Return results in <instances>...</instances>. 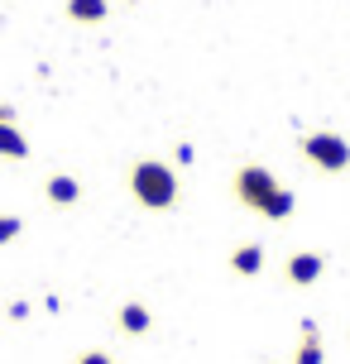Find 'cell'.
I'll return each instance as SVG.
<instances>
[{
	"mask_svg": "<svg viewBox=\"0 0 350 364\" xmlns=\"http://www.w3.org/2000/svg\"><path fill=\"white\" fill-rule=\"evenodd\" d=\"M115 326L125 331V336H149L154 331V311L144 302H125V307L115 311Z\"/></svg>",
	"mask_w": 350,
	"mask_h": 364,
	"instance_id": "cell-7",
	"label": "cell"
},
{
	"mask_svg": "<svg viewBox=\"0 0 350 364\" xmlns=\"http://www.w3.org/2000/svg\"><path fill=\"white\" fill-rule=\"evenodd\" d=\"M43 197H48V206L68 211V206H77V201H82V182H77L73 173H53V178L43 182Z\"/></svg>",
	"mask_w": 350,
	"mask_h": 364,
	"instance_id": "cell-5",
	"label": "cell"
},
{
	"mask_svg": "<svg viewBox=\"0 0 350 364\" xmlns=\"http://www.w3.org/2000/svg\"><path fill=\"white\" fill-rule=\"evenodd\" d=\"M192 159H197V149L187 144V139H178V149H173V164H178V168H192Z\"/></svg>",
	"mask_w": 350,
	"mask_h": 364,
	"instance_id": "cell-12",
	"label": "cell"
},
{
	"mask_svg": "<svg viewBox=\"0 0 350 364\" xmlns=\"http://www.w3.org/2000/svg\"><path fill=\"white\" fill-rule=\"evenodd\" d=\"M29 316V302H10V321H24Z\"/></svg>",
	"mask_w": 350,
	"mask_h": 364,
	"instance_id": "cell-14",
	"label": "cell"
},
{
	"mask_svg": "<svg viewBox=\"0 0 350 364\" xmlns=\"http://www.w3.org/2000/svg\"><path fill=\"white\" fill-rule=\"evenodd\" d=\"M0 159L5 164H24L29 159V139L19 125H0Z\"/></svg>",
	"mask_w": 350,
	"mask_h": 364,
	"instance_id": "cell-10",
	"label": "cell"
},
{
	"mask_svg": "<svg viewBox=\"0 0 350 364\" xmlns=\"http://www.w3.org/2000/svg\"><path fill=\"white\" fill-rule=\"evenodd\" d=\"M322 273H327V255H317V250H297V255L283 259V278H288V288H312Z\"/></svg>",
	"mask_w": 350,
	"mask_h": 364,
	"instance_id": "cell-4",
	"label": "cell"
},
{
	"mask_svg": "<svg viewBox=\"0 0 350 364\" xmlns=\"http://www.w3.org/2000/svg\"><path fill=\"white\" fill-rule=\"evenodd\" d=\"M0 125H15V106L10 101H0Z\"/></svg>",
	"mask_w": 350,
	"mask_h": 364,
	"instance_id": "cell-15",
	"label": "cell"
},
{
	"mask_svg": "<svg viewBox=\"0 0 350 364\" xmlns=\"http://www.w3.org/2000/svg\"><path fill=\"white\" fill-rule=\"evenodd\" d=\"M73 364H115V360L106 355V350H82V355H77Z\"/></svg>",
	"mask_w": 350,
	"mask_h": 364,
	"instance_id": "cell-13",
	"label": "cell"
},
{
	"mask_svg": "<svg viewBox=\"0 0 350 364\" xmlns=\"http://www.w3.org/2000/svg\"><path fill=\"white\" fill-rule=\"evenodd\" d=\"M24 230V216H0V245H15Z\"/></svg>",
	"mask_w": 350,
	"mask_h": 364,
	"instance_id": "cell-11",
	"label": "cell"
},
{
	"mask_svg": "<svg viewBox=\"0 0 350 364\" xmlns=\"http://www.w3.org/2000/svg\"><path fill=\"white\" fill-rule=\"evenodd\" d=\"M73 24H101V19L111 15V0H68L63 5Z\"/></svg>",
	"mask_w": 350,
	"mask_h": 364,
	"instance_id": "cell-9",
	"label": "cell"
},
{
	"mask_svg": "<svg viewBox=\"0 0 350 364\" xmlns=\"http://www.w3.org/2000/svg\"><path fill=\"white\" fill-rule=\"evenodd\" d=\"M129 197L144 211H173L178 197H183V182H178V168L164 164V159H134L129 164Z\"/></svg>",
	"mask_w": 350,
	"mask_h": 364,
	"instance_id": "cell-2",
	"label": "cell"
},
{
	"mask_svg": "<svg viewBox=\"0 0 350 364\" xmlns=\"http://www.w3.org/2000/svg\"><path fill=\"white\" fill-rule=\"evenodd\" d=\"M293 364H327V350H322V331L317 321H302V341L293 350Z\"/></svg>",
	"mask_w": 350,
	"mask_h": 364,
	"instance_id": "cell-8",
	"label": "cell"
},
{
	"mask_svg": "<svg viewBox=\"0 0 350 364\" xmlns=\"http://www.w3.org/2000/svg\"><path fill=\"white\" fill-rule=\"evenodd\" d=\"M230 273H235V278H255V273H264V245H259V240L235 245V250H230Z\"/></svg>",
	"mask_w": 350,
	"mask_h": 364,
	"instance_id": "cell-6",
	"label": "cell"
},
{
	"mask_svg": "<svg viewBox=\"0 0 350 364\" xmlns=\"http://www.w3.org/2000/svg\"><path fill=\"white\" fill-rule=\"evenodd\" d=\"M230 192H235V201L245 211H255V216H264V220H288L293 206H297V192L283 187L264 164H240L235 178H230Z\"/></svg>",
	"mask_w": 350,
	"mask_h": 364,
	"instance_id": "cell-1",
	"label": "cell"
},
{
	"mask_svg": "<svg viewBox=\"0 0 350 364\" xmlns=\"http://www.w3.org/2000/svg\"><path fill=\"white\" fill-rule=\"evenodd\" d=\"M297 154L317 168V173H350V139L346 134H336V129H307V134H297Z\"/></svg>",
	"mask_w": 350,
	"mask_h": 364,
	"instance_id": "cell-3",
	"label": "cell"
}]
</instances>
